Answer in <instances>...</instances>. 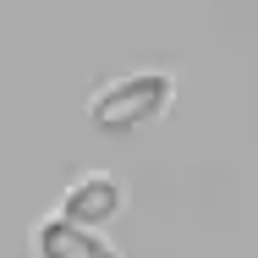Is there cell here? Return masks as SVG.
<instances>
[{
	"label": "cell",
	"instance_id": "3957f363",
	"mask_svg": "<svg viewBox=\"0 0 258 258\" xmlns=\"http://www.w3.org/2000/svg\"><path fill=\"white\" fill-rule=\"evenodd\" d=\"M55 214H66V220H77V225H94L99 231L104 220H115L121 214V181L115 176H104V170H88V176H77L66 192H60V209Z\"/></svg>",
	"mask_w": 258,
	"mask_h": 258
},
{
	"label": "cell",
	"instance_id": "6da1fadb",
	"mask_svg": "<svg viewBox=\"0 0 258 258\" xmlns=\"http://www.w3.org/2000/svg\"><path fill=\"white\" fill-rule=\"evenodd\" d=\"M170 94H176L170 72H126V77H110L88 94V121L99 132H126V126L154 121L170 104Z\"/></svg>",
	"mask_w": 258,
	"mask_h": 258
},
{
	"label": "cell",
	"instance_id": "7a4b0ae2",
	"mask_svg": "<svg viewBox=\"0 0 258 258\" xmlns=\"http://www.w3.org/2000/svg\"><path fill=\"white\" fill-rule=\"evenodd\" d=\"M33 258H121L94 225H77L66 214H50L33 225Z\"/></svg>",
	"mask_w": 258,
	"mask_h": 258
}]
</instances>
